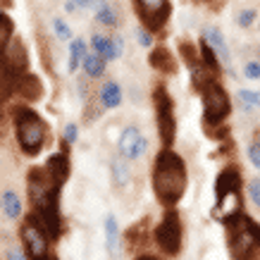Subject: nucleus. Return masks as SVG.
I'll list each match as a JSON object with an SVG mask.
<instances>
[{"mask_svg":"<svg viewBox=\"0 0 260 260\" xmlns=\"http://www.w3.org/2000/svg\"><path fill=\"white\" fill-rule=\"evenodd\" d=\"M196 91L203 103V132L215 141L224 143L227 139L224 119L232 115V98H229L227 88L220 84V79H213Z\"/></svg>","mask_w":260,"mask_h":260,"instance_id":"39448f33","label":"nucleus"},{"mask_svg":"<svg viewBox=\"0 0 260 260\" xmlns=\"http://www.w3.org/2000/svg\"><path fill=\"white\" fill-rule=\"evenodd\" d=\"M248 160L253 162L255 170H260V139L251 141V146H248Z\"/></svg>","mask_w":260,"mask_h":260,"instance_id":"7c9ffc66","label":"nucleus"},{"mask_svg":"<svg viewBox=\"0 0 260 260\" xmlns=\"http://www.w3.org/2000/svg\"><path fill=\"white\" fill-rule=\"evenodd\" d=\"M62 189L64 181L53 174L48 165H34L26 172V193L31 201V213L39 217L48 237L57 241L62 237Z\"/></svg>","mask_w":260,"mask_h":260,"instance_id":"f257e3e1","label":"nucleus"},{"mask_svg":"<svg viewBox=\"0 0 260 260\" xmlns=\"http://www.w3.org/2000/svg\"><path fill=\"white\" fill-rule=\"evenodd\" d=\"M110 172H112V179L117 186H126L129 179H132V170H129V162H126L124 155H117V158L110 162Z\"/></svg>","mask_w":260,"mask_h":260,"instance_id":"412c9836","label":"nucleus"},{"mask_svg":"<svg viewBox=\"0 0 260 260\" xmlns=\"http://www.w3.org/2000/svg\"><path fill=\"white\" fill-rule=\"evenodd\" d=\"M12 34H15V22L10 19L8 12H0V46H10Z\"/></svg>","mask_w":260,"mask_h":260,"instance_id":"393cba45","label":"nucleus"},{"mask_svg":"<svg viewBox=\"0 0 260 260\" xmlns=\"http://www.w3.org/2000/svg\"><path fill=\"white\" fill-rule=\"evenodd\" d=\"M198 50H201V57H203V62L210 67V70H215V72H222V67H220V55L215 53V48L205 41V36L201 39V46H198Z\"/></svg>","mask_w":260,"mask_h":260,"instance_id":"b1692460","label":"nucleus"},{"mask_svg":"<svg viewBox=\"0 0 260 260\" xmlns=\"http://www.w3.org/2000/svg\"><path fill=\"white\" fill-rule=\"evenodd\" d=\"M255 15H258L255 10H244V12L237 17V24H239V26H244V29H248V26L255 22Z\"/></svg>","mask_w":260,"mask_h":260,"instance_id":"2f4dec72","label":"nucleus"},{"mask_svg":"<svg viewBox=\"0 0 260 260\" xmlns=\"http://www.w3.org/2000/svg\"><path fill=\"white\" fill-rule=\"evenodd\" d=\"M3 215H5V220L22 217V201L15 191H3Z\"/></svg>","mask_w":260,"mask_h":260,"instance_id":"aec40b11","label":"nucleus"},{"mask_svg":"<svg viewBox=\"0 0 260 260\" xmlns=\"http://www.w3.org/2000/svg\"><path fill=\"white\" fill-rule=\"evenodd\" d=\"M134 12L143 29L150 34H162L172 17V0H132Z\"/></svg>","mask_w":260,"mask_h":260,"instance_id":"9d476101","label":"nucleus"},{"mask_svg":"<svg viewBox=\"0 0 260 260\" xmlns=\"http://www.w3.org/2000/svg\"><path fill=\"white\" fill-rule=\"evenodd\" d=\"M29 72V53L19 39H12L3 48V77H17Z\"/></svg>","mask_w":260,"mask_h":260,"instance_id":"f8f14e48","label":"nucleus"},{"mask_svg":"<svg viewBox=\"0 0 260 260\" xmlns=\"http://www.w3.org/2000/svg\"><path fill=\"white\" fill-rule=\"evenodd\" d=\"M198 3H205V5H217L220 0H198Z\"/></svg>","mask_w":260,"mask_h":260,"instance_id":"e433bc0d","label":"nucleus"},{"mask_svg":"<svg viewBox=\"0 0 260 260\" xmlns=\"http://www.w3.org/2000/svg\"><path fill=\"white\" fill-rule=\"evenodd\" d=\"M53 31H55V36L60 41H70L72 39V29L62 22V19H53Z\"/></svg>","mask_w":260,"mask_h":260,"instance_id":"cd10ccee","label":"nucleus"},{"mask_svg":"<svg viewBox=\"0 0 260 260\" xmlns=\"http://www.w3.org/2000/svg\"><path fill=\"white\" fill-rule=\"evenodd\" d=\"M153 110H155V124H158V136L162 146H172L177 139V110H174V98L167 91L165 84H155L153 93Z\"/></svg>","mask_w":260,"mask_h":260,"instance_id":"0eeeda50","label":"nucleus"},{"mask_svg":"<svg viewBox=\"0 0 260 260\" xmlns=\"http://www.w3.org/2000/svg\"><path fill=\"white\" fill-rule=\"evenodd\" d=\"M153 239H155L160 251L165 253V255H170V258L181 253V246H184V224H181V215L177 208H165V215H162L160 224L153 232Z\"/></svg>","mask_w":260,"mask_h":260,"instance_id":"1a4fd4ad","label":"nucleus"},{"mask_svg":"<svg viewBox=\"0 0 260 260\" xmlns=\"http://www.w3.org/2000/svg\"><path fill=\"white\" fill-rule=\"evenodd\" d=\"M139 43H141L143 48H150V43H153V34L148 31V29H139Z\"/></svg>","mask_w":260,"mask_h":260,"instance_id":"72a5a7b5","label":"nucleus"},{"mask_svg":"<svg viewBox=\"0 0 260 260\" xmlns=\"http://www.w3.org/2000/svg\"><path fill=\"white\" fill-rule=\"evenodd\" d=\"M12 93L26 103H36L43 98V81L34 72H24L17 77H3V103L5 105Z\"/></svg>","mask_w":260,"mask_h":260,"instance_id":"9b49d317","label":"nucleus"},{"mask_svg":"<svg viewBox=\"0 0 260 260\" xmlns=\"http://www.w3.org/2000/svg\"><path fill=\"white\" fill-rule=\"evenodd\" d=\"M244 77L251 81H258L260 79V62H255V60H251V62L244 64Z\"/></svg>","mask_w":260,"mask_h":260,"instance_id":"c756f323","label":"nucleus"},{"mask_svg":"<svg viewBox=\"0 0 260 260\" xmlns=\"http://www.w3.org/2000/svg\"><path fill=\"white\" fill-rule=\"evenodd\" d=\"M117 150L126 160H139L148 153V139L139 132V126H124L117 139Z\"/></svg>","mask_w":260,"mask_h":260,"instance_id":"ddd939ff","label":"nucleus"},{"mask_svg":"<svg viewBox=\"0 0 260 260\" xmlns=\"http://www.w3.org/2000/svg\"><path fill=\"white\" fill-rule=\"evenodd\" d=\"M134 260H165V258H158V255H150V253H141L139 258H134Z\"/></svg>","mask_w":260,"mask_h":260,"instance_id":"c9c22d12","label":"nucleus"},{"mask_svg":"<svg viewBox=\"0 0 260 260\" xmlns=\"http://www.w3.org/2000/svg\"><path fill=\"white\" fill-rule=\"evenodd\" d=\"M103 227H105V246H108V253H110L112 258H119L124 239L119 234V224H117V220H115V215H108Z\"/></svg>","mask_w":260,"mask_h":260,"instance_id":"f3484780","label":"nucleus"},{"mask_svg":"<svg viewBox=\"0 0 260 260\" xmlns=\"http://www.w3.org/2000/svg\"><path fill=\"white\" fill-rule=\"evenodd\" d=\"M124 43L122 39H110V36H103V34H95L93 39H91V48H93L98 55H103L108 62L110 60H117L122 55V50H124Z\"/></svg>","mask_w":260,"mask_h":260,"instance_id":"dca6fc26","label":"nucleus"},{"mask_svg":"<svg viewBox=\"0 0 260 260\" xmlns=\"http://www.w3.org/2000/svg\"><path fill=\"white\" fill-rule=\"evenodd\" d=\"M224 246L232 260H260V222L246 210H237L222 220Z\"/></svg>","mask_w":260,"mask_h":260,"instance_id":"7ed1b4c3","label":"nucleus"},{"mask_svg":"<svg viewBox=\"0 0 260 260\" xmlns=\"http://www.w3.org/2000/svg\"><path fill=\"white\" fill-rule=\"evenodd\" d=\"M5 258L8 260H29V255L22 251H17V248H8V251H5Z\"/></svg>","mask_w":260,"mask_h":260,"instance_id":"f704fd0d","label":"nucleus"},{"mask_svg":"<svg viewBox=\"0 0 260 260\" xmlns=\"http://www.w3.org/2000/svg\"><path fill=\"white\" fill-rule=\"evenodd\" d=\"M19 241H22L24 253L29 255V260H50V241L48 232L43 229V224L39 222V217L34 213L26 215V220L19 224Z\"/></svg>","mask_w":260,"mask_h":260,"instance_id":"6e6552de","label":"nucleus"},{"mask_svg":"<svg viewBox=\"0 0 260 260\" xmlns=\"http://www.w3.org/2000/svg\"><path fill=\"white\" fill-rule=\"evenodd\" d=\"M77 139H79V124H67L62 132V141L67 143V146H72V143H77Z\"/></svg>","mask_w":260,"mask_h":260,"instance_id":"c85d7f7f","label":"nucleus"},{"mask_svg":"<svg viewBox=\"0 0 260 260\" xmlns=\"http://www.w3.org/2000/svg\"><path fill=\"white\" fill-rule=\"evenodd\" d=\"M237 210H244V174L237 165H227L215 179L213 217L222 222Z\"/></svg>","mask_w":260,"mask_h":260,"instance_id":"423d86ee","label":"nucleus"},{"mask_svg":"<svg viewBox=\"0 0 260 260\" xmlns=\"http://www.w3.org/2000/svg\"><path fill=\"white\" fill-rule=\"evenodd\" d=\"M203 36H205V41L215 48V53L220 55V60L224 62V67L229 70V67H232V53H229L227 41H224V36L220 34V29H217V26H208V29L203 31Z\"/></svg>","mask_w":260,"mask_h":260,"instance_id":"a211bd4d","label":"nucleus"},{"mask_svg":"<svg viewBox=\"0 0 260 260\" xmlns=\"http://www.w3.org/2000/svg\"><path fill=\"white\" fill-rule=\"evenodd\" d=\"M95 19H98L101 24H105V26H110V29H115V26H117V22H119L117 12H115L108 3H105L101 10H95Z\"/></svg>","mask_w":260,"mask_h":260,"instance_id":"a878e982","label":"nucleus"},{"mask_svg":"<svg viewBox=\"0 0 260 260\" xmlns=\"http://www.w3.org/2000/svg\"><path fill=\"white\" fill-rule=\"evenodd\" d=\"M84 57H86V43L84 39H74L70 48V72L79 70V64H84Z\"/></svg>","mask_w":260,"mask_h":260,"instance_id":"5701e85b","label":"nucleus"},{"mask_svg":"<svg viewBox=\"0 0 260 260\" xmlns=\"http://www.w3.org/2000/svg\"><path fill=\"white\" fill-rule=\"evenodd\" d=\"M148 234H150V217H141L139 222H134L132 227L126 229L124 246L129 251H139L141 246L148 244Z\"/></svg>","mask_w":260,"mask_h":260,"instance_id":"2eb2a0df","label":"nucleus"},{"mask_svg":"<svg viewBox=\"0 0 260 260\" xmlns=\"http://www.w3.org/2000/svg\"><path fill=\"white\" fill-rule=\"evenodd\" d=\"M105 57L98 55V53H88L86 57H84V72H86V77H91V79H98V77H103L105 74Z\"/></svg>","mask_w":260,"mask_h":260,"instance_id":"4be33fe9","label":"nucleus"},{"mask_svg":"<svg viewBox=\"0 0 260 260\" xmlns=\"http://www.w3.org/2000/svg\"><path fill=\"white\" fill-rule=\"evenodd\" d=\"M98 101H101L103 108H119L122 105V88H119L117 81H108V84H103L101 91H98Z\"/></svg>","mask_w":260,"mask_h":260,"instance_id":"6ab92c4d","label":"nucleus"},{"mask_svg":"<svg viewBox=\"0 0 260 260\" xmlns=\"http://www.w3.org/2000/svg\"><path fill=\"white\" fill-rule=\"evenodd\" d=\"M12 124H15L17 148L22 150V155L39 158L48 146V136H50L46 119L29 105H15L12 108Z\"/></svg>","mask_w":260,"mask_h":260,"instance_id":"20e7f679","label":"nucleus"},{"mask_svg":"<svg viewBox=\"0 0 260 260\" xmlns=\"http://www.w3.org/2000/svg\"><path fill=\"white\" fill-rule=\"evenodd\" d=\"M239 98L246 108H260V93L258 91H248V88H241L239 91Z\"/></svg>","mask_w":260,"mask_h":260,"instance_id":"bb28decb","label":"nucleus"},{"mask_svg":"<svg viewBox=\"0 0 260 260\" xmlns=\"http://www.w3.org/2000/svg\"><path fill=\"white\" fill-rule=\"evenodd\" d=\"M50 260H57V258H55V255H53V258H50Z\"/></svg>","mask_w":260,"mask_h":260,"instance_id":"4c0bfd02","label":"nucleus"},{"mask_svg":"<svg viewBox=\"0 0 260 260\" xmlns=\"http://www.w3.org/2000/svg\"><path fill=\"white\" fill-rule=\"evenodd\" d=\"M148 64L155 72H160V74H167V77L177 74V70H179L177 57L170 53V48L167 46H155L153 48V50L148 53Z\"/></svg>","mask_w":260,"mask_h":260,"instance_id":"4468645a","label":"nucleus"},{"mask_svg":"<svg viewBox=\"0 0 260 260\" xmlns=\"http://www.w3.org/2000/svg\"><path fill=\"white\" fill-rule=\"evenodd\" d=\"M150 186H153L155 201L162 208H177L186 193L189 170L184 158L177 150H172V146H162V150L155 155V162L150 170Z\"/></svg>","mask_w":260,"mask_h":260,"instance_id":"f03ea898","label":"nucleus"},{"mask_svg":"<svg viewBox=\"0 0 260 260\" xmlns=\"http://www.w3.org/2000/svg\"><path fill=\"white\" fill-rule=\"evenodd\" d=\"M248 196H251V201L260 208V181L253 179L251 184H248Z\"/></svg>","mask_w":260,"mask_h":260,"instance_id":"473e14b6","label":"nucleus"}]
</instances>
